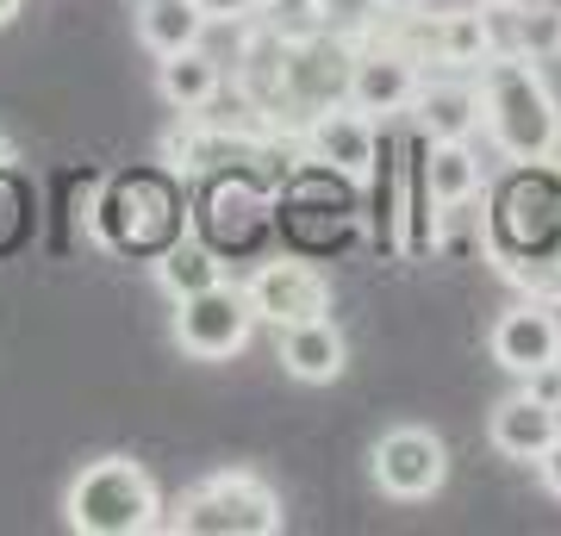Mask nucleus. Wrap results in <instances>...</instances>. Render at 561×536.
I'll use <instances>...</instances> for the list:
<instances>
[{
    "label": "nucleus",
    "instance_id": "nucleus-1",
    "mask_svg": "<svg viewBox=\"0 0 561 536\" xmlns=\"http://www.w3.org/2000/svg\"><path fill=\"white\" fill-rule=\"evenodd\" d=\"M481 125L505 162H549L561 157V106L542 69L524 50H493L481 62Z\"/></svg>",
    "mask_w": 561,
    "mask_h": 536
},
{
    "label": "nucleus",
    "instance_id": "nucleus-2",
    "mask_svg": "<svg viewBox=\"0 0 561 536\" xmlns=\"http://www.w3.org/2000/svg\"><path fill=\"white\" fill-rule=\"evenodd\" d=\"M62 512H69V531L81 536H144L162 524L157 517L162 499H157V480L131 456H101L69 480Z\"/></svg>",
    "mask_w": 561,
    "mask_h": 536
},
{
    "label": "nucleus",
    "instance_id": "nucleus-3",
    "mask_svg": "<svg viewBox=\"0 0 561 536\" xmlns=\"http://www.w3.org/2000/svg\"><path fill=\"white\" fill-rule=\"evenodd\" d=\"M169 531L187 536H275L280 531V499L256 475H213L181 499Z\"/></svg>",
    "mask_w": 561,
    "mask_h": 536
},
{
    "label": "nucleus",
    "instance_id": "nucleus-4",
    "mask_svg": "<svg viewBox=\"0 0 561 536\" xmlns=\"http://www.w3.org/2000/svg\"><path fill=\"white\" fill-rule=\"evenodd\" d=\"M250 324H256V312H250L243 287H225V281L175 299V343L194 362H231L250 343Z\"/></svg>",
    "mask_w": 561,
    "mask_h": 536
},
{
    "label": "nucleus",
    "instance_id": "nucleus-5",
    "mask_svg": "<svg viewBox=\"0 0 561 536\" xmlns=\"http://www.w3.org/2000/svg\"><path fill=\"white\" fill-rule=\"evenodd\" d=\"M424 81V62L405 50L400 38H375L356 44V62H350V106L368 113V119H393V113H412V94Z\"/></svg>",
    "mask_w": 561,
    "mask_h": 536
},
{
    "label": "nucleus",
    "instance_id": "nucleus-6",
    "mask_svg": "<svg viewBox=\"0 0 561 536\" xmlns=\"http://www.w3.org/2000/svg\"><path fill=\"white\" fill-rule=\"evenodd\" d=\"M449 480V449H443L437 431L424 424H393L381 443H375V487L387 499H431Z\"/></svg>",
    "mask_w": 561,
    "mask_h": 536
},
{
    "label": "nucleus",
    "instance_id": "nucleus-7",
    "mask_svg": "<svg viewBox=\"0 0 561 536\" xmlns=\"http://www.w3.org/2000/svg\"><path fill=\"white\" fill-rule=\"evenodd\" d=\"M243 299H250V312L262 318V324H275V331H287V324H300V318H319L331 312V281L312 269V262H262L256 275L243 281Z\"/></svg>",
    "mask_w": 561,
    "mask_h": 536
},
{
    "label": "nucleus",
    "instance_id": "nucleus-8",
    "mask_svg": "<svg viewBox=\"0 0 561 536\" xmlns=\"http://www.w3.org/2000/svg\"><path fill=\"white\" fill-rule=\"evenodd\" d=\"M300 138H306V157L324 162V169H337V175H350V181L375 175V150H381V144H375V119L356 113L350 100H343V106H324L319 119H306Z\"/></svg>",
    "mask_w": 561,
    "mask_h": 536
},
{
    "label": "nucleus",
    "instance_id": "nucleus-9",
    "mask_svg": "<svg viewBox=\"0 0 561 536\" xmlns=\"http://www.w3.org/2000/svg\"><path fill=\"white\" fill-rule=\"evenodd\" d=\"M493 362H500L505 375H530V368H542V362L561 356V318L549 312V299H524V306H512V312H500V324H493Z\"/></svg>",
    "mask_w": 561,
    "mask_h": 536
},
{
    "label": "nucleus",
    "instance_id": "nucleus-10",
    "mask_svg": "<svg viewBox=\"0 0 561 536\" xmlns=\"http://www.w3.org/2000/svg\"><path fill=\"white\" fill-rule=\"evenodd\" d=\"M412 125H419L431 144L468 138V132L481 125V88L468 76H424L419 94H412Z\"/></svg>",
    "mask_w": 561,
    "mask_h": 536
},
{
    "label": "nucleus",
    "instance_id": "nucleus-11",
    "mask_svg": "<svg viewBox=\"0 0 561 536\" xmlns=\"http://www.w3.org/2000/svg\"><path fill=\"white\" fill-rule=\"evenodd\" d=\"M486 437H493V449H500L505 461H537L542 449L561 437V412L556 406H542V399H530V394H512V399L493 406Z\"/></svg>",
    "mask_w": 561,
    "mask_h": 536
},
{
    "label": "nucleus",
    "instance_id": "nucleus-12",
    "mask_svg": "<svg viewBox=\"0 0 561 536\" xmlns=\"http://www.w3.org/2000/svg\"><path fill=\"white\" fill-rule=\"evenodd\" d=\"M280 338V368L294 380H306V387H324V380L343 375V331L331 324V312L319 318H300V324H287V331H275Z\"/></svg>",
    "mask_w": 561,
    "mask_h": 536
},
{
    "label": "nucleus",
    "instance_id": "nucleus-13",
    "mask_svg": "<svg viewBox=\"0 0 561 536\" xmlns=\"http://www.w3.org/2000/svg\"><path fill=\"white\" fill-rule=\"evenodd\" d=\"M500 44H493V25H486V13H443L431 32H424V44H412V57H431V62H456V69H481L486 57H493Z\"/></svg>",
    "mask_w": 561,
    "mask_h": 536
},
{
    "label": "nucleus",
    "instance_id": "nucleus-14",
    "mask_svg": "<svg viewBox=\"0 0 561 536\" xmlns=\"http://www.w3.org/2000/svg\"><path fill=\"white\" fill-rule=\"evenodd\" d=\"M157 88L175 113H206L225 88V69L219 57H206L201 44L194 50H175V57H157Z\"/></svg>",
    "mask_w": 561,
    "mask_h": 536
},
{
    "label": "nucleus",
    "instance_id": "nucleus-15",
    "mask_svg": "<svg viewBox=\"0 0 561 536\" xmlns=\"http://www.w3.org/2000/svg\"><path fill=\"white\" fill-rule=\"evenodd\" d=\"M206 32V13L194 0H138V38L150 57H175V50H194Z\"/></svg>",
    "mask_w": 561,
    "mask_h": 536
},
{
    "label": "nucleus",
    "instance_id": "nucleus-16",
    "mask_svg": "<svg viewBox=\"0 0 561 536\" xmlns=\"http://www.w3.org/2000/svg\"><path fill=\"white\" fill-rule=\"evenodd\" d=\"M424 181H431L437 206H468L481 194V162H474L468 138H443V144L424 138Z\"/></svg>",
    "mask_w": 561,
    "mask_h": 536
},
{
    "label": "nucleus",
    "instance_id": "nucleus-17",
    "mask_svg": "<svg viewBox=\"0 0 561 536\" xmlns=\"http://www.w3.org/2000/svg\"><path fill=\"white\" fill-rule=\"evenodd\" d=\"M157 281L175 299H187V294H201V287H213V281H225V275H219V256H213L206 243L181 238V243H169V250L157 256Z\"/></svg>",
    "mask_w": 561,
    "mask_h": 536
},
{
    "label": "nucleus",
    "instance_id": "nucleus-18",
    "mask_svg": "<svg viewBox=\"0 0 561 536\" xmlns=\"http://www.w3.org/2000/svg\"><path fill=\"white\" fill-rule=\"evenodd\" d=\"M505 13H512V44L505 50H524L530 62L561 57V7H549V0H518Z\"/></svg>",
    "mask_w": 561,
    "mask_h": 536
},
{
    "label": "nucleus",
    "instance_id": "nucleus-19",
    "mask_svg": "<svg viewBox=\"0 0 561 536\" xmlns=\"http://www.w3.org/2000/svg\"><path fill=\"white\" fill-rule=\"evenodd\" d=\"M319 20L331 38H350V44H368L381 32V0H319Z\"/></svg>",
    "mask_w": 561,
    "mask_h": 536
},
{
    "label": "nucleus",
    "instance_id": "nucleus-20",
    "mask_svg": "<svg viewBox=\"0 0 561 536\" xmlns=\"http://www.w3.org/2000/svg\"><path fill=\"white\" fill-rule=\"evenodd\" d=\"M206 13V25H250L262 13V0H194Z\"/></svg>",
    "mask_w": 561,
    "mask_h": 536
},
{
    "label": "nucleus",
    "instance_id": "nucleus-21",
    "mask_svg": "<svg viewBox=\"0 0 561 536\" xmlns=\"http://www.w3.org/2000/svg\"><path fill=\"white\" fill-rule=\"evenodd\" d=\"M524 394L561 412V356H556V362H542V368H530V375H524Z\"/></svg>",
    "mask_w": 561,
    "mask_h": 536
},
{
    "label": "nucleus",
    "instance_id": "nucleus-22",
    "mask_svg": "<svg viewBox=\"0 0 561 536\" xmlns=\"http://www.w3.org/2000/svg\"><path fill=\"white\" fill-rule=\"evenodd\" d=\"M537 475H542V487H549V493L561 499V437H556V443H549V449L537 456Z\"/></svg>",
    "mask_w": 561,
    "mask_h": 536
},
{
    "label": "nucleus",
    "instance_id": "nucleus-23",
    "mask_svg": "<svg viewBox=\"0 0 561 536\" xmlns=\"http://www.w3.org/2000/svg\"><path fill=\"white\" fill-rule=\"evenodd\" d=\"M419 7H431V0H381V13H393V20H412Z\"/></svg>",
    "mask_w": 561,
    "mask_h": 536
},
{
    "label": "nucleus",
    "instance_id": "nucleus-24",
    "mask_svg": "<svg viewBox=\"0 0 561 536\" xmlns=\"http://www.w3.org/2000/svg\"><path fill=\"white\" fill-rule=\"evenodd\" d=\"M25 0H0V25H13V13H20Z\"/></svg>",
    "mask_w": 561,
    "mask_h": 536
},
{
    "label": "nucleus",
    "instance_id": "nucleus-25",
    "mask_svg": "<svg viewBox=\"0 0 561 536\" xmlns=\"http://www.w3.org/2000/svg\"><path fill=\"white\" fill-rule=\"evenodd\" d=\"M262 7H294V0H262Z\"/></svg>",
    "mask_w": 561,
    "mask_h": 536
},
{
    "label": "nucleus",
    "instance_id": "nucleus-26",
    "mask_svg": "<svg viewBox=\"0 0 561 536\" xmlns=\"http://www.w3.org/2000/svg\"><path fill=\"white\" fill-rule=\"evenodd\" d=\"M486 7H518V0H486Z\"/></svg>",
    "mask_w": 561,
    "mask_h": 536
},
{
    "label": "nucleus",
    "instance_id": "nucleus-27",
    "mask_svg": "<svg viewBox=\"0 0 561 536\" xmlns=\"http://www.w3.org/2000/svg\"><path fill=\"white\" fill-rule=\"evenodd\" d=\"M0 162H7V150H0Z\"/></svg>",
    "mask_w": 561,
    "mask_h": 536
}]
</instances>
